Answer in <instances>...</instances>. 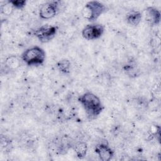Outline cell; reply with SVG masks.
I'll return each instance as SVG.
<instances>
[{
    "label": "cell",
    "instance_id": "6da1fadb",
    "mask_svg": "<svg viewBox=\"0 0 161 161\" xmlns=\"http://www.w3.org/2000/svg\"><path fill=\"white\" fill-rule=\"evenodd\" d=\"M78 101L91 119L97 116L104 108L100 99L91 92H85L79 97Z\"/></svg>",
    "mask_w": 161,
    "mask_h": 161
},
{
    "label": "cell",
    "instance_id": "7a4b0ae2",
    "mask_svg": "<svg viewBox=\"0 0 161 161\" xmlns=\"http://www.w3.org/2000/svg\"><path fill=\"white\" fill-rule=\"evenodd\" d=\"M46 54L43 48L38 46L28 48L21 55V58L28 65H40L43 64Z\"/></svg>",
    "mask_w": 161,
    "mask_h": 161
},
{
    "label": "cell",
    "instance_id": "3957f363",
    "mask_svg": "<svg viewBox=\"0 0 161 161\" xmlns=\"http://www.w3.org/2000/svg\"><path fill=\"white\" fill-rule=\"evenodd\" d=\"M106 10L105 6L98 1L87 2L82 9L81 14L84 18L89 21L93 22L96 20Z\"/></svg>",
    "mask_w": 161,
    "mask_h": 161
},
{
    "label": "cell",
    "instance_id": "277c9868",
    "mask_svg": "<svg viewBox=\"0 0 161 161\" xmlns=\"http://www.w3.org/2000/svg\"><path fill=\"white\" fill-rule=\"evenodd\" d=\"M57 27L50 25H43L34 31V35L42 43H47L52 40L57 33Z\"/></svg>",
    "mask_w": 161,
    "mask_h": 161
},
{
    "label": "cell",
    "instance_id": "5b68a950",
    "mask_svg": "<svg viewBox=\"0 0 161 161\" xmlns=\"http://www.w3.org/2000/svg\"><path fill=\"white\" fill-rule=\"evenodd\" d=\"M104 26L100 24H90L86 25L82 31L84 38L93 40L100 38L104 33Z\"/></svg>",
    "mask_w": 161,
    "mask_h": 161
},
{
    "label": "cell",
    "instance_id": "8992f818",
    "mask_svg": "<svg viewBox=\"0 0 161 161\" xmlns=\"http://www.w3.org/2000/svg\"><path fill=\"white\" fill-rule=\"evenodd\" d=\"M58 1H48L43 4L39 11L40 17L44 19L54 17L58 11Z\"/></svg>",
    "mask_w": 161,
    "mask_h": 161
},
{
    "label": "cell",
    "instance_id": "52a82bcc",
    "mask_svg": "<svg viewBox=\"0 0 161 161\" xmlns=\"http://www.w3.org/2000/svg\"><path fill=\"white\" fill-rule=\"evenodd\" d=\"M95 152L98 155L102 161L110 160L114 155L113 150L108 146V143H105L97 145L95 147Z\"/></svg>",
    "mask_w": 161,
    "mask_h": 161
},
{
    "label": "cell",
    "instance_id": "ba28073f",
    "mask_svg": "<svg viewBox=\"0 0 161 161\" xmlns=\"http://www.w3.org/2000/svg\"><path fill=\"white\" fill-rule=\"evenodd\" d=\"M147 20L152 25H158L160 21V13L154 7H148L146 10Z\"/></svg>",
    "mask_w": 161,
    "mask_h": 161
},
{
    "label": "cell",
    "instance_id": "9c48e42d",
    "mask_svg": "<svg viewBox=\"0 0 161 161\" xmlns=\"http://www.w3.org/2000/svg\"><path fill=\"white\" fill-rule=\"evenodd\" d=\"M142 18V13L138 11H131L126 15V20L132 26H137Z\"/></svg>",
    "mask_w": 161,
    "mask_h": 161
},
{
    "label": "cell",
    "instance_id": "30bf717a",
    "mask_svg": "<svg viewBox=\"0 0 161 161\" xmlns=\"http://www.w3.org/2000/svg\"><path fill=\"white\" fill-rule=\"evenodd\" d=\"M74 150L79 158H84L86 155L87 146L85 142H79L74 147Z\"/></svg>",
    "mask_w": 161,
    "mask_h": 161
},
{
    "label": "cell",
    "instance_id": "8fae6325",
    "mask_svg": "<svg viewBox=\"0 0 161 161\" xmlns=\"http://www.w3.org/2000/svg\"><path fill=\"white\" fill-rule=\"evenodd\" d=\"M58 69L64 73H67L69 72V68L70 67V62L67 59H63L60 60L57 64Z\"/></svg>",
    "mask_w": 161,
    "mask_h": 161
},
{
    "label": "cell",
    "instance_id": "7c38bea8",
    "mask_svg": "<svg viewBox=\"0 0 161 161\" xmlns=\"http://www.w3.org/2000/svg\"><path fill=\"white\" fill-rule=\"evenodd\" d=\"M11 4L16 9H21L23 8L25 4L26 1H20V0H14V1H9Z\"/></svg>",
    "mask_w": 161,
    "mask_h": 161
}]
</instances>
